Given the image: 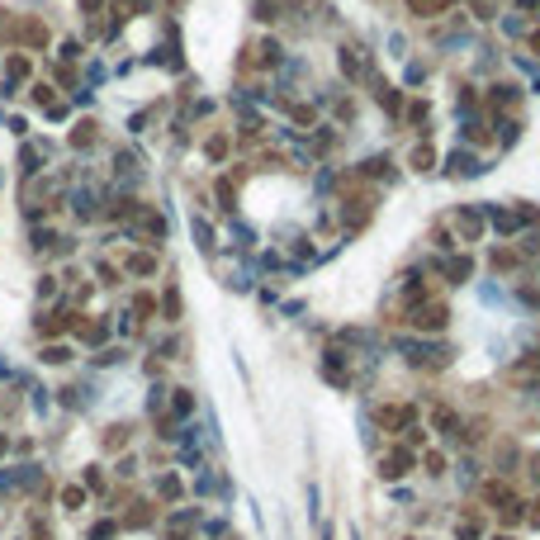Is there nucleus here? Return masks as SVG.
<instances>
[{
    "mask_svg": "<svg viewBox=\"0 0 540 540\" xmlns=\"http://www.w3.org/2000/svg\"><path fill=\"white\" fill-rule=\"evenodd\" d=\"M38 361H43V365H72V361H76V351H72L67 342H53V346L38 351Z\"/></svg>",
    "mask_w": 540,
    "mask_h": 540,
    "instance_id": "obj_1",
    "label": "nucleus"
},
{
    "mask_svg": "<svg viewBox=\"0 0 540 540\" xmlns=\"http://www.w3.org/2000/svg\"><path fill=\"white\" fill-rule=\"evenodd\" d=\"M123 526H119V516H95V522L86 526V540H114Z\"/></svg>",
    "mask_w": 540,
    "mask_h": 540,
    "instance_id": "obj_2",
    "label": "nucleus"
},
{
    "mask_svg": "<svg viewBox=\"0 0 540 540\" xmlns=\"http://www.w3.org/2000/svg\"><path fill=\"white\" fill-rule=\"evenodd\" d=\"M157 497H161V503H180V497H185L176 474H161V479H157Z\"/></svg>",
    "mask_w": 540,
    "mask_h": 540,
    "instance_id": "obj_3",
    "label": "nucleus"
},
{
    "mask_svg": "<svg viewBox=\"0 0 540 540\" xmlns=\"http://www.w3.org/2000/svg\"><path fill=\"white\" fill-rule=\"evenodd\" d=\"M86 488H81V484H67V488H62V507H67V512H81V507H86Z\"/></svg>",
    "mask_w": 540,
    "mask_h": 540,
    "instance_id": "obj_4",
    "label": "nucleus"
},
{
    "mask_svg": "<svg viewBox=\"0 0 540 540\" xmlns=\"http://www.w3.org/2000/svg\"><path fill=\"white\" fill-rule=\"evenodd\" d=\"M5 455H10V436L0 431V460H5Z\"/></svg>",
    "mask_w": 540,
    "mask_h": 540,
    "instance_id": "obj_5",
    "label": "nucleus"
},
{
    "mask_svg": "<svg viewBox=\"0 0 540 540\" xmlns=\"http://www.w3.org/2000/svg\"><path fill=\"white\" fill-rule=\"evenodd\" d=\"M161 540H190V535H185V531H171V535H161Z\"/></svg>",
    "mask_w": 540,
    "mask_h": 540,
    "instance_id": "obj_6",
    "label": "nucleus"
}]
</instances>
